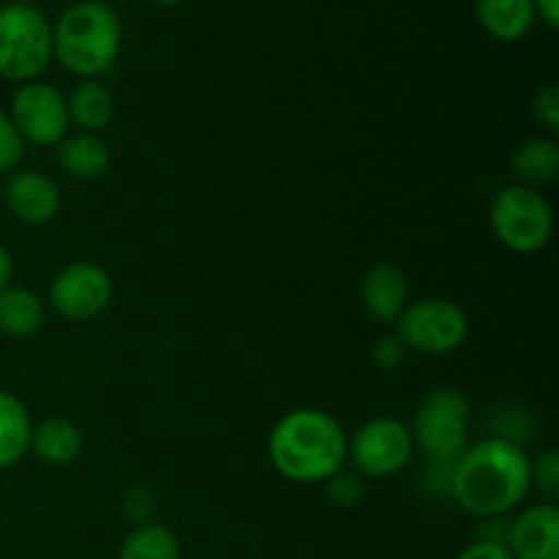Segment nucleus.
<instances>
[{"instance_id":"1","label":"nucleus","mask_w":559,"mask_h":559,"mask_svg":"<svg viewBox=\"0 0 559 559\" xmlns=\"http://www.w3.org/2000/svg\"><path fill=\"white\" fill-rule=\"evenodd\" d=\"M533 459L511 437H489L453 462L448 491L462 511L478 519H502L533 491Z\"/></svg>"},{"instance_id":"2","label":"nucleus","mask_w":559,"mask_h":559,"mask_svg":"<svg viewBox=\"0 0 559 559\" xmlns=\"http://www.w3.org/2000/svg\"><path fill=\"white\" fill-rule=\"evenodd\" d=\"M267 459L293 484H325L347 462V431L325 409H289L267 435Z\"/></svg>"},{"instance_id":"3","label":"nucleus","mask_w":559,"mask_h":559,"mask_svg":"<svg viewBox=\"0 0 559 559\" xmlns=\"http://www.w3.org/2000/svg\"><path fill=\"white\" fill-rule=\"evenodd\" d=\"M123 22L104 0L71 3L52 25V60L82 80H98L118 60Z\"/></svg>"},{"instance_id":"4","label":"nucleus","mask_w":559,"mask_h":559,"mask_svg":"<svg viewBox=\"0 0 559 559\" xmlns=\"http://www.w3.org/2000/svg\"><path fill=\"white\" fill-rule=\"evenodd\" d=\"M52 63V22L33 3L0 5V76L36 82Z\"/></svg>"},{"instance_id":"5","label":"nucleus","mask_w":559,"mask_h":559,"mask_svg":"<svg viewBox=\"0 0 559 559\" xmlns=\"http://www.w3.org/2000/svg\"><path fill=\"white\" fill-rule=\"evenodd\" d=\"M469 420L473 409L459 391L437 388L426 393L413 415V445L429 459L435 467H453L459 456L469 448Z\"/></svg>"},{"instance_id":"6","label":"nucleus","mask_w":559,"mask_h":559,"mask_svg":"<svg viewBox=\"0 0 559 559\" xmlns=\"http://www.w3.org/2000/svg\"><path fill=\"white\" fill-rule=\"evenodd\" d=\"M489 224L495 238L513 254H538L555 233V216L546 197L519 183L497 191L489 207Z\"/></svg>"},{"instance_id":"7","label":"nucleus","mask_w":559,"mask_h":559,"mask_svg":"<svg viewBox=\"0 0 559 559\" xmlns=\"http://www.w3.org/2000/svg\"><path fill=\"white\" fill-rule=\"evenodd\" d=\"M393 325L407 353L431 358L456 353L469 333L467 314L448 298H420L407 304Z\"/></svg>"},{"instance_id":"8","label":"nucleus","mask_w":559,"mask_h":559,"mask_svg":"<svg viewBox=\"0 0 559 559\" xmlns=\"http://www.w3.org/2000/svg\"><path fill=\"white\" fill-rule=\"evenodd\" d=\"M415 445L409 426L399 418H371L347 437V459L360 478H391L413 459Z\"/></svg>"},{"instance_id":"9","label":"nucleus","mask_w":559,"mask_h":559,"mask_svg":"<svg viewBox=\"0 0 559 559\" xmlns=\"http://www.w3.org/2000/svg\"><path fill=\"white\" fill-rule=\"evenodd\" d=\"M9 118L25 145L49 147L58 145L66 140L71 123H69V109H66V96L49 82H25L20 91L11 98Z\"/></svg>"},{"instance_id":"10","label":"nucleus","mask_w":559,"mask_h":559,"mask_svg":"<svg viewBox=\"0 0 559 559\" xmlns=\"http://www.w3.org/2000/svg\"><path fill=\"white\" fill-rule=\"evenodd\" d=\"M112 300V278L96 262H71L49 282V306L63 320H96Z\"/></svg>"},{"instance_id":"11","label":"nucleus","mask_w":559,"mask_h":559,"mask_svg":"<svg viewBox=\"0 0 559 559\" xmlns=\"http://www.w3.org/2000/svg\"><path fill=\"white\" fill-rule=\"evenodd\" d=\"M0 200L11 216L27 227H44L60 213V189L41 169H14L3 183Z\"/></svg>"},{"instance_id":"12","label":"nucleus","mask_w":559,"mask_h":559,"mask_svg":"<svg viewBox=\"0 0 559 559\" xmlns=\"http://www.w3.org/2000/svg\"><path fill=\"white\" fill-rule=\"evenodd\" d=\"M508 551L513 559H559L557 502H535L508 522Z\"/></svg>"},{"instance_id":"13","label":"nucleus","mask_w":559,"mask_h":559,"mask_svg":"<svg viewBox=\"0 0 559 559\" xmlns=\"http://www.w3.org/2000/svg\"><path fill=\"white\" fill-rule=\"evenodd\" d=\"M360 300H364V309L371 320L396 322L404 306L409 304L407 273L393 262H377L364 273Z\"/></svg>"},{"instance_id":"14","label":"nucleus","mask_w":559,"mask_h":559,"mask_svg":"<svg viewBox=\"0 0 559 559\" xmlns=\"http://www.w3.org/2000/svg\"><path fill=\"white\" fill-rule=\"evenodd\" d=\"M475 16H478L486 36L502 44L527 38L535 20H538L533 0H478L475 3Z\"/></svg>"},{"instance_id":"15","label":"nucleus","mask_w":559,"mask_h":559,"mask_svg":"<svg viewBox=\"0 0 559 559\" xmlns=\"http://www.w3.org/2000/svg\"><path fill=\"white\" fill-rule=\"evenodd\" d=\"M66 109H69V123L76 126L82 134H98L115 118L112 91L102 80H80L66 96Z\"/></svg>"},{"instance_id":"16","label":"nucleus","mask_w":559,"mask_h":559,"mask_svg":"<svg viewBox=\"0 0 559 559\" xmlns=\"http://www.w3.org/2000/svg\"><path fill=\"white\" fill-rule=\"evenodd\" d=\"M58 164L69 178L98 180L112 164L109 145L98 134H74L58 142Z\"/></svg>"},{"instance_id":"17","label":"nucleus","mask_w":559,"mask_h":559,"mask_svg":"<svg viewBox=\"0 0 559 559\" xmlns=\"http://www.w3.org/2000/svg\"><path fill=\"white\" fill-rule=\"evenodd\" d=\"M33 456L52 467H63L71 464L82 451V431L74 420L69 418H47L31 431V448Z\"/></svg>"},{"instance_id":"18","label":"nucleus","mask_w":559,"mask_h":559,"mask_svg":"<svg viewBox=\"0 0 559 559\" xmlns=\"http://www.w3.org/2000/svg\"><path fill=\"white\" fill-rule=\"evenodd\" d=\"M511 175L527 189L555 183L559 175V145L555 136H533L522 142L511 156Z\"/></svg>"},{"instance_id":"19","label":"nucleus","mask_w":559,"mask_h":559,"mask_svg":"<svg viewBox=\"0 0 559 559\" xmlns=\"http://www.w3.org/2000/svg\"><path fill=\"white\" fill-rule=\"evenodd\" d=\"M44 325V304L33 289L9 284L0 289V333L9 338H31Z\"/></svg>"},{"instance_id":"20","label":"nucleus","mask_w":559,"mask_h":559,"mask_svg":"<svg viewBox=\"0 0 559 559\" xmlns=\"http://www.w3.org/2000/svg\"><path fill=\"white\" fill-rule=\"evenodd\" d=\"M31 413L9 391H0V469H9L25 459L31 448Z\"/></svg>"},{"instance_id":"21","label":"nucleus","mask_w":559,"mask_h":559,"mask_svg":"<svg viewBox=\"0 0 559 559\" xmlns=\"http://www.w3.org/2000/svg\"><path fill=\"white\" fill-rule=\"evenodd\" d=\"M118 559H180V544L164 524H134L120 544Z\"/></svg>"},{"instance_id":"22","label":"nucleus","mask_w":559,"mask_h":559,"mask_svg":"<svg viewBox=\"0 0 559 559\" xmlns=\"http://www.w3.org/2000/svg\"><path fill=\"white\" fill-rule=\"evenodd\" d=\"M325 491H328V500L333 502L336 508H355L360 506L364 500L366 489H364V480H360L358 473H347V469H338L336 475L325 480Z\"/></svg>"},{"instance_id":"23","label":"nucleus","mask_w":559,"mask_h":559,"mask_svg":"<svg viewBox=\"0 0 559 559\" xmlns=\"http://www.w3.org/2000/svg\"><path fill=\"white\" fill-rule=\"evenodd\" d=\"M533 486H538L540 495L546 497V502L559 500V453L555 448L540 453L533 464Z\"/></svg>"},{"instance_id":"24","label":"nucleus","mask_w":559,"mask_h":559,"mask_svg":"<svg viewBox=\"0 0 559 559\" xmlns=\"http://www.w3.org/2000/svg\"><path fill=\"white\" fill-rule=\"evenodd\" d=\"M22 156H25V140L14 129L9 115L0 112V175L14 173L20 167Z\"/></svg>"},{"instance_id":"25","label":"nucleus","mask_w":559,"mask_h":559,"mask_svg":"<svg viewBox=\"0 0 559 559\" xmlns=\"http://www.w3.org/2000/svg\"><path fill=\"white\" fill-rule=\"evenodd\" d=\"M533 118L538 120L551 136L559 131V85H555V82H549V85H544L535 93Z\"/></svg>"},{"instance_id":"26","label":"nucleus","mask_w":559,"mask_h":559,"mask_svg":"<svg viewBox=\"0 0 559 559\" xmlns=\"http://www.w3.org/2000/svg\"><path fill=\"white\" fill-rule=\"evenodd\" d=\"M404 358H407V347L396 333H385L371 344V360L380 371H396L404 364Z\"/></svg>"},{"instance_id":"27","label":"nucleus","mask_w":559,"mask_h":559,"mask_svg":"<svg viewBox=\"0 0 559 559\" xmlns=\"http://www.w3.org/2000/svg\"><path fill=\"white\" fill-rule=\"evenodd\" d=\"M123 513L134 524H147L153 522V513H156V495L145 486H131L123 497Z\"/></svg>"},{"instance_id":"28","label":"nucleus","mask_w":559,"mask_h":559,"mask_svg":"<svg viewBox=\"0 0 559 559\" xmlns=\"http://www.w3.org/2000/svg\"><path fill=\"white\" fill-rule=\"evenodd\" d=\"M456 559H513L506 544H495V540H473L467 549Z\"/></svg>"},{"instance_id":"29","label":"nucleus","mask_w":559,"mask_h":559,"mask_svg":"<svg viewBox=\"0 0 559 559\" xmlns=\"http://www.w3.org/2000/svg\"><path fill=\"white\" fill-rule=\"evenodd\" d=\"M535 16L546 22V27L557 31L559 27V0H533Z\"/></svg>"},{"instance_id":"30","label":"nucleus","mask_w":559,"mask_h":559,"mask_svg":"<svg viewBox=\"0 0 559 559\" xmlns=\"http://www.w3.org/2000/svg\"><path fill=\"white\" fill-rule=\"evenodd\" d=\"M11 278H14V260H11L9 249L0 243V289L9 287Z\"/></svg>"},{"instance_id":"31","label":"nucleus","mask_w":559,"mask_h":559,"mask_svg":"<svg viewBox=\"0 0 559 559\" xmlns=\"http://www.w3.org/2000/svg\"><path fill=\"white\" fill-rule=\"evenodd\" d=\"M153 5H158V9H173V5H180L183 0H151Z\"/></svg>"},{"instance_id":"32","label":"nucleus","mask_w":559,"mask_h":559,"mask_svg":"<svg viewBox=\"0 0 559 559\" xmlns=\"http://www.w3.org/2000/svg\"><path fill=\"white\" fill-rule=\"evenodd\" d=\"M9 3H33V0H9Z\"/></svg>"},{"instance_id":"33","label":"nucleus","mask_w":559,"mask_h":559,"mask_svg":"<svg viewBox=\"0 0 559 559\" xmlns=\"http://www.w3.org/2000/svg\"><path fill=\"white\" fill-rule=\"evenodd\" d=\"M0 194H3V183H0Z\"/></svg>"}]
</instances>
